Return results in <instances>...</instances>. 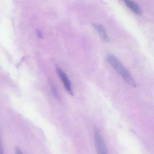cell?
<instances>
[{"mask_svg":"<svg viewBox=\"0 0 154 154\" xmlns=\"http://www.w3.org/2000/svg\"><path fill=\"white\" fill-rule=\"evenodd\" d=\"M57 69L59 76L63 82L66 89L70 94L73 95V93L72 90L71 82L66 74L58 67H57Z\"/></svg>","mask_w":154,"mask_h":154,"instance_id":"obj_3","label":"cell"},{"mask_svg":"<svg viewBox=\"0 0 154 154\" xmlns=\"http://www.w3.org/2000/svg\"><path fill=\"white\" fill-rule=\"evenodd\" d=\"M36 32L38 37L39 38H42V35L40 30L39 29H37Z\"/></svg>","mask_w":154,"mask_h":154,"instance_id":"obj_6","label":"cell"},{"mask_svg":"<svg viewBox=\"0 0 154 154\" xmlns=\"http://www.w3.org/2000/svg\"><path fill=\"white\" fill-rule=\"evenodd\" d=\"M94 141L97 153L99 154H106L107 149L100 131L96 126L94 127Z\"/></svg>","mask_w":154,"mask_h":154,"instance_id":"obj_2","label":"cell"},{"mask_svg":"<svg viewBox=\"0 0 154 154\" xmlns=\"http://www.w3.org/2000/svg\"><path fill=\"white\" fill-rule=\"evenodd\" d=\"M52 90L54 94L56 97H57V98H58V96L57 93V91L54 87H52Z\"/></svg>","mask_w":154,"mask_h":154,"instance_id":"obj_7","label":"cell"},{"mask_svg":"<svg viewBox=\"0 0 154 154\" xmlns=\"http://www.w3.org/2000/svg\"><path fill=\"white\" fill-rule=\"evenodd\" d=\"M92 26L98 31L100 38L104 42L108 43L110 41V38L103 25L94 23L92 24Z\"/></svg>","mask_w":154,"mask_h":154,"instance_id":"obj_4","label":"cell"},{"mask_svg":"<svg viewBox=\"0 0 154 154\" xmlns=\"http://www.w3.org/2000/svg\"><path fill=\"white\" fill-rule=\"evenodd\" d=\"M107 62L122 78L125 81L132 87L135 88L137 84L130 73L119 60L114 55L109 54L107 55Z\"/></svg>","mask_w":154,"mask_h":154,"instance_id":"obj_1","label":"cell"},{"mask_svg":"<svg viewBox=\"0 0 154 154\" xmlns=\"http://www.w3.org/2000/svg\"><path fill=\"white\" fill-rule=\"evenodd\" d=\"M16 152L17 154L22 153L20 149L18 147H17L16 148Z\"/></svg>","mask_w":154,"mask_h":154,"instance_id":"obj_8","label":"cell"},{"mask_svg":"<svg viewBox=\"0 0 154 154\" xmlns=\"http://www.w3.org/2000/svg\"><path fill=\"white\" fill-rule=\"evenodd\" d=\"M126 5L134 13L140 15L142 13V9L139 5L132 0H122Z\"/></svg>","mask_w":154,"mask_h":154,"instance_id":"obj_5","label":"cell"}]
</instances>
